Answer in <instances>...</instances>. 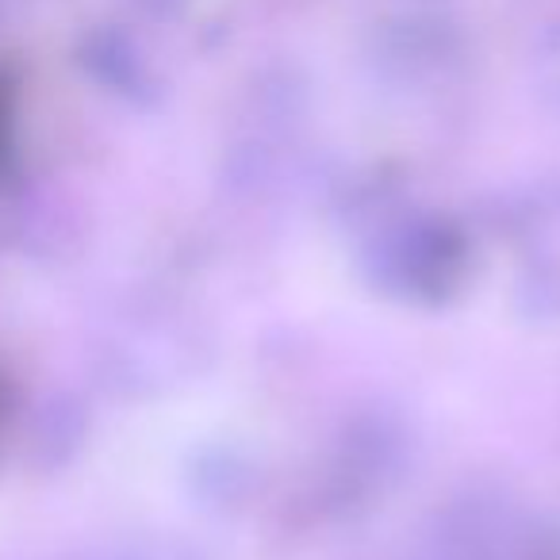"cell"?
I'll return each mask as SVG.
<instances>
[{
	"instance_id": "2",
	"label": "cell",
	"mask_w": 560,
	"mask_h": 560,
	"mask_svg": "<svg viewBox=\"0 0 560 560\" xmlns=\"http://www.w3.org/2000/svg\"><path fill=\"white\" fill-rule=\"evenodd\" d=\"M81 438V419L78 407H70L66 399H55V404L43 411L39 422V450L47 453V465H62V453L58 450H73Z\"/></svg>"
},
{
	"instance_id": "3",
	"label": "cell",
	"mask_w": 560,
	"mask_h": 560,
	"mask_svg": "<svg viewBox=\"0 0 560 560\" xmlns=\"http://www.w3.org/2000/svg\"><path fill=\"white\" fill-rule=\"evenodd\" d=\"M139 4L158 20H173V16H180V12L188 9V0H139Z\"/></svg>"
},
{
	"instance_id": "1",
	"label": "cell",
	"mask_w": 560,
	"mask_h": 560,
	"mask_svg": "<svg viewBox=\"0 0 560 560\" xmlns=\"http://www.w3.org/2000/svg\"><path fill=\"white\" fill-rule=\"evenodd\" d=\"M93 70L101 81H108L116 93L131 96V101H150L154 96V78L142 66L139 50L124 39V35H108L93 47Z\"/></svg>"
}]
</instances>
